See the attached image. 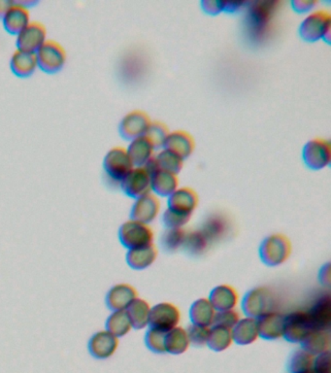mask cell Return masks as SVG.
I'll list each match as a JSON object with an SVG mask.
<instances>
[{
  "mask_svg": "<svg viewBox=\"0 0 331 373\" xmlns=\"http://www.w3.org/2000/svg\"><path fill=\"white\" fill-rule=\"evenodd\" d=\"M105 330L118 340L128 335L132 330V326L125 310L111 311L106 319Z\"/></svg>",
  "mask_w": 331,
  "mask_h": 373,
  "instance_id": "obj_33",
  "label": "cell"
},
{
  "mask_svg": "<svg viewBox=\"0 0 331 373\" xmlns=\"http://www.w3.org/2000/svg\"><path fill=\"white\" fill-rule=\"evenodd\" d=\"M105 174L112 181L118 183L134 167L125 148L117 146L111 148L102 162Z\"/></svg>",
  "mask_w": 331,
  "mask_h": 373,
  "instance_id": "obj_7",
  "label": "cell"
},
{
  "mask_svg": "<svg viewBox=\"0 0 331 373\" xmlns=\"http://www.w3.org/2000/svg\"><path fill=\"white\" fill-rule=\"evenodd\" d=\"M313 330H330L331 326V298L330 294L323 295L307 311Z\"/></svg>",
  "mask_w": 331,
  "mask_h": 373,
  "instance_id": "obj_18",
  "label": "cell"
},
{
  "mask_svg": "<svg viewBox=\"0 0 331 373\" xmlns=\"http://www.w3.org/2000/svg\"><path fill=\"white\" fill-rule=\"evenodd\" d=\"M210 243L199 231H187L183 248L191 256H200L208 249Z\"/></svg>",
  "mask_w": 331,
  "mask_h": 373,
  "instance_id": "obj_37",
  "label": "cell"
},
{
  "mask_svg": "<svg viewBox=\"0 0 331 373\" xmlns=\"http://www.w3.org/2000/svg\"><path fill=\"white\" fill-rule=\"evenodd\" d=\"M293 245L285 234H273L263 239L259 249L261 263L269 268L285 264L291 255Z\"/></svg>",
  "mask_w": 331,
  "mask_h": 373,
  "instance_id": "obj_2",
  "label": "cell"
},
{
  "mask_svg": "<svg viewBox=\"0 0 331 373\" xmlns=\"http://www.w3.org/2000/svg\"><path fill=\"white\" fill-rule=\"evenodd\" d=\"M249 1H224V12L234 14L245 10Z\"/></svg>",
  "mask_w": 331,
  "mask_h": 373,
  "instance_id": "obj_47",
  "label": "cell"
},
{
  "mask_svg": "<svg viewBox=\"0 0 331 373\" xmlns=\"http://www.w3.org/2000/svg\"><path fill=\"white\" fill-rule=\"evenodd\" d=\"M164 149L171 151L179 155L182 159L191 157L195 148L194 138L186 130H174L169 132L165 139Z\"/></svg>",
  "mask_w": 331,
  "mask_h": 373,
  "instance_id": "obj_21",
  "label": "cell"
},
{
  "mask_svg": "<svg viewBox=\"0 0 331 373\" xmlns=\"http://www.w3.org/2000/svg\"><path fill=\"white\" fill-rule=\"evenodd\" d=\"M38 68L47 74L59 73L66 66L68 54L59 42L47 39L36 52Z\"/></svg>",
  "mask_w": 331,
  "mask_h": 373,
  "instance_id": "obj_6",
  "label": "cell"
},
{
  "mask_svg": "<svg viewBox=\"0 0 331 373\" xmlns=\"http://www.w3.org/2000/svg\"><path fill=\"white\" fill-rule=\"evenodd\" d=\"M318 282L325 287H330L331 282L330 264H325L318 271Z\"/></svg>",
  "mask_w": 331,
  "mask_h": 373,
  "instance_id": "obj_48",
  "label": "cell"
},
{
  "mask_svg": "<svg viewBox=\"0 0 331 373\" xmlns=\"http://www.w3.org/2000/svg\"><path fill=\"white\" fill-rule=\"evenodd\" d=\"M47 40V29L41 22L31 21L17 36L16 46L18 50L36 53Z\"/></svg>",
  "mask_w": 331,
  "mask_h": 373,
  "instance_id": "obj_13",
  "label": "cell"
},
{
  "mask_svg": "<svg viewBox=\"0 0 331 373\" xmlns=\"http://www.w3.org/2000/svg\"><path fill=\"white\" fill-rule=\"evenodd\" d=\"M181 320V312L171 303H160L151 307L149 327L167 333L178 327Z\"/></svg>",
  "mask_w": 331,
  "mask_h": 373,
  "instance_id": "obj_9",
  "label": "cell"
},
{
  "mask_svg": "<svg viewBox=\"0 0 331 373\" xmlns=\"http://www.w3.org/2000/svg\"><path fill=\"white\" fill-rule=\"evenodd\" d=\"M232 343V330L220 326H212V328H210L208 342L206 344L210 349L214 352H222L229 349Z\"/></svg>",
  "mask_w": 331,
  "mask_h": 373,
  "instance_id": "obj_34",
  "label": "cell"
},
{
  "mask_svg": "<svg viewBox=\"0 0 331 373\" xmlns=\"http://www.w3.org/2000/svg\"><path fill=\"white\" fill-rule=\"evenodd\" d=\"M159 255L157 246L154 243L141 248L130 249L125 255V261L134 271H144L154 264Z\"/></svg>",
  "mask_w": 331,
  "mask_h": 373,
  "instance_id": "obj_23",
  "label": "cell"
},
{
  "mask_svg": "<svg viewBox=\"0 0 331 373\" xmlns=\"http://www.w3.org/2000/svg\"><path fill=\"white\" fill-rule=\"evenodd\" d=\"M304 373H313L312 370L311 372H304Z\"/></svg>",
  "mask_w": 331,
  "mask_h": 373,
  "instance_id": "obj_50",
  "label": "cell"
},
{
  "mask_svg": "<svg viewBox=\"0 0 331 373\" xmlns=\"http://www.w3.org/2000/svg\"><path fill=\"white\" fill-rule=\"evenodd\" d=\"M1 21L5 31L11 36H17L31 23L29 9L16 3L13 0V5L10 7Z\"/></svg>",
  "mask_w": 331,
  "mask_h": 373,
  "instance_id": "obj_19",
  "label": "cell"
},
{
  "mask_svg": "<svg viewBox=\"0 0 331 373\" xmlns=\"http://www.w3.org/2000/svg\"><path fill=\"white\" fill-rule=\"evenodd\" d=\"M200 5L205 13L212 15V16H216L221 12H224V1L222 0H202Z\"/></svg>",
  "mask_w": 331,
  "mask_h": 373,
  "instance_id": "obj_45",
  "label": "cell"
},
{
  "mask_svg": "<svg viewBox=\"0 0 331 373\" xmlns=\"http://www.w3.org/2000/svg\"><path fill=\"white\" fill-rule=\"evenodd\" d=\"M275 305V296L270 289L256 287L247 291L242 300L241 307L246 317L258 319L272 312Z\"/></svg>",
  "mask_w": 331,
  "mask_h": 373,
  "instance_id": "obj_5",
  "label": "cell"
},
{
  "mask_svg": "<svg viewBox=\"0 0 331 373\" xmlns=\"http://www.w3.org/2000/svg\"><path fill=\"white\" fill-rule=\"evenodd\" d=\"M190 343L195 347H203L208 342L210 335L209 327H202V326L192 325L186 328Z\"/></svg>",
  "mask_w": 331,
  "mask_h": 373,
  "instance_id": "obj_41",
  "label": "cell"
},
{
  "mask_svg": "<svg viewBox=\"0 0 331 373\" xmlns=\"http://www.w3.org/2000/svg\"><path fill=\"white\" fill-rule=\"evenodd\" d=\"M138 298V291L128 283L112 286L105 296V305L110 311L125 310Z\"/></svg>",
  "mask_w": 331,
  "mask_h": 373,
  "instance_id": "obj_16",
  "label": "cell"
},
{
  "mask_svg": "<svg viewBox=\"0 0 331 373\" xmlns=\"http://www.w3.org/2000/svg\"><path fill=\"white\" fill-rule=\"evenodd\" d=\"M187 231L183 228L167 229V231L160 236V245L162 250L167 253H174L183 248Z\"/></svg>",
  "mask_w": 331,
  "mask_h": 373,
  "instance_id": "obj_35",
  "label": "cell"
},
{
  "mask_svg": "<svg viewBox=\"0 0 331 373\" xmlns=\"http://www.w3.org/2000/svg\"><path fill=\"white\" fill-rule=\"evenodd\" d=\"M280 2L275 0L249 1L245 11V31L249 40L261 42L272 31L273 21Z\"/></svg>",
  "mask_w": 331,
  "mask_h": 373,
  "instance_id": "obj_1",
  "label": "cell"
},
{
  "mask_svg": "<svg viewBox=\"0 0 331 373\" xmlns=\"http://www.w3.org/2000/svg\"><path fill=\"white\" fill-rule=\"evenodd\" d=\"M120 187L125 196L134 199H139L152 191L150 173L144 167H134L123 177L120 182Z\"/></svg>",
  "mask_w": 331,
  "mask_h": 373,
  "instance_id": "obj_10",
  "label": "cell"
},
{
  "mask_svg": "<svg viewBox=\"0 0 331 373\" xmlns=\"http://www.w3.org/2000/svg\"><path fill=\"white\" fill-rule=\"evenodd\" d=\"M216 312L208 298H199L190 308V320L192 325L210 328L213 326Z\"/></svg>",
  "mask_w": 331,
  "mask_h": 373,
  "instance_id": "obj_26",
  "label": "cell"
},
{
  "mask_svg": "<svg viewBox=\"0 0 331 373\" xmlns=\"http://www.w3.org/2000/svg\"><path fill=\"white\" fill-rule=\"evenodd\" d=\"M160 207L159 197L150 192L135 199L130 209V219L149 224L159 216Z\"/></svg>",
  "mask_w": 331,
  "mask_h": 373,
  "instance_id": "obj_15",
  "label": "cell"
},
{
  "mask_svg": "<svg viewBox=\"0 0 331 373\" xmlns=\"http://www.w3.org/2000/svg\"><path fill=\"white\" fill-rule=\"evenodd\" d=\"M233 342L236 344L246 346L253 344L259 337L256 319L245 317L240 319L236 327L232 328Z\"/></svg>",
  "mask_w": 331,
  "mask_h": 373,
  "instance_id": "obj_27",
  "label": "cell"
},
{
  "mask_svg": "<svg viewBox=\"0 0 331 373\" xmlns=\"http://www.w3.org/2000/svg\"><path fill=\"white\" fill-rule=\"evenodd\" d=\"M208 300L217 312L236 310L239 301V294L231 285H219L210 293Z\"/></svg>",
  "mask_w": 331,
  "mask_h": 373,
  "instance_id": "obj_22",
  "label": "cell"
},
{
  "mask_svg": "<svg viewBox=\"0 0 331 373\" xmlns=\"http://www.w3.org/2000/svg\"><path fill=\"white\" fill-rule=\"evenodd\" d=\"M191 217L177 213L173 210L167 208L162 216V222L167 229H180L189 223Z\"/></svg>",
  "mask_w": 331,
  "mask_h": 373,
  "instance_id": "obj_42",
  "label": "cell"
},
{
  "mask_svg": "<svg viewBox=\"0 0 331 373\" xmlns=\"http://www.w3.org/2000/svg\"><path fill=\"white\" fill-rule=\"evenodd\" d=\"M151 306L147 300L137 298L125 310L132 328L144 330L149 326Z\"/></svg>",
  "mask_w": 331,
  "mask_h": 373,
  "instance_id": "obj_30",
  "label": "cell"
},
{
  "mask_svg": "<svg viewBox=\"0 0 331 373\" xmlns=\"http://www.w3.org/2000/svg\"><path fill=\"white\" fill-rule=\"evenodd\" d=\"M128 154L134 167H144L154 155L155 148L146 135L135 138L127 148Z\"/></svg>",
  "mask_w": 331,
  "mask_h": 373,
  "instance_id": "obj_28",
  "label": "cell"
},
{
  "mask_svg": "<svg viewBox=\"0 0 331 373\" xmlns=\"http://www.w3.org/2000/svg\"><path fill=\"white\" fill-rule=\"evenodd\" d=\"M199 204V195L190 187L178 188L176 191L168 197L167 201L168 208L190 217H192Z\"/></svg>",
  "mask_w": 331,
  "mask_h": 373,
  "instance_id": "obj_17",
  "label": "cell"
},
{
  "mask_svg": "<svg viewBox=\"0 0 331 373\" xmlns=\"http://www.w3.org/2000/svg\"><path fill=\"white\" fill-rule=\"evenodd\" d=\"M229 228V219L224 215L215 213L210 215L208 218L205 220L199 231L204 234L207 241L211 244L212 242L219 241L224 234H226Z\"/></svg>",
  "mask_w": 331,
  "mask_h": 373,
  "instance_id": "obj_29",
  "label": "cell"
},
{
  "mask_svg": "<svg viewBox=\"0 0 331 373\" xmlns=\"http://www.w3.org/2000/svg\"><path fill=\"white\" fill-rule=\"evenodd\" d=\"M312 330L307 311L298 310L285 316L283 337L286 342L301 344Z\"/></svg>",
  "mask_w": 331,
  "mask_h": 373,
  "instance_id": "obj_12",
  "label": "cell"
},
{
  "mask_svg": "<svg viewBox=\"0 0 331 373\" xmlns=\"http://www.w3.org/2000/svg\"><path fill=\"white\" fill-rule=\"evenodd\" d=\"M151 121L150 116L142 110H133L123 116L118 123V133L121 137L128 142L143 137L147 132Z\"/></svg>",
  "mask_w": 331,
  "mask_h": 373,
  "instance_id": "obj_11",
  "label": "cell"
},
{
  "mask_svg": "<svg viewBox=\"0 0 331 373\" xmlns=\"http://www.w3.org/2000/svg\"><path fill=\"white\" fill-rule=\"evenodd\" d=\"M10 69L19 78H28L36 73L38 63L36 53L18 50L12 54L10 59Z\"/></svg>",
  "mask_w": 331,
  "mask_h": 373,
  "instance_id": "obj_24",
  "label": "cell"
},
{
  "mask_svg": "<svg viewBox=\"0 0 331 373\" xmlns=\"http://www.w3.org/2000/svg\"><path fill=\"white\" fill-rule=\"evenodd\" d=\"M12 5H13V0H0V20L3 18Z\"/></svg>",
  "mask_w": 331,
  "mask_h": 373,
  "instance_id": "obj_49",
  "label": "cell"
},
{
  "mask_svg": "<svg viewBox=\"0 0 331 373\" xmlns=\"http://www.w3.org/2000/svg\"><path fill=\"white\" fill-rule=\"evenodd\" d=\"M301 348L313 356H318L330 351V330H311L303 342L301 343Z\"/></svg>",
  "mask_w": 331,
  "mask_h": 373,
  "instance_id": "obj_32",
  "label": "cell"
},
{
  "mask_svg": "<svg viewBox=\"0 0 331 373\" xmlns=\"http://www.w3.org/2000/svg\"><path fill=\"white\" fill-rule=\"evenodd\" d=\"M164 337V333L150 328L145 333V344L151 352L164 354L165 353Z\"/></svg>",
  "mask_w": 331,
  "mask_h": 373,
  "instance_id": "obj_40",
  "label": "cell"
},
{
  "mask_svg": "<svg viewBox=\"0 0 331 373\" xmlns=\"http://www.w3.org/2000/svg\"><path fill=\"white\" fill-rule=\"evenodd\" d=\"M155 159L159 162L160 169L167 170L175 174H178L184 167V159L169 150L162 149L159 154L155 155Z\"/></svg>",
  "mask_w": 331,
  "mask_h": 373,
  "instance_id": "obj_38",
  "label": "cell"
},
{
  "mask_svg": "<svg viewBox=\"0 0 331 373\" xmlns=\"http://www.w3.org/2000/svg\"><path fill=\"white\" fill-rule=\"evenodd\" d=\"M317 0H293L291 6L298 13L303 14L311 11L314 7L317 6Z\"/></svg>",
  "mask_w": 331,
  "mask_h": 373,
  "instance_id": "obj_46",
  "label": "cell"
},
{
  "mask_svg": "<svg viewBox=\"0 0 331 373\" xmlns=\"http://www.w3.org/2000/svg\"><path fill=\"white\" fill-rule=\"evenodd\" d=\"M169 132V128L164 123L154 121V122H151L145 135L154 146L155 150L164 147L165 139Z\"/></svg>",
  "mask_w": 331,
  "mask_h": 373,
  "instance_id": "obj_39",
  "label": "cell"
},
{
  "mask_svg": "<svg viewBox=\"0 0 331 373\" xmlns=\"http://www.w3.org/2000/svg\"><path fill=\"white\" fill-rule=\"evenodd\" d=\"M312 372L313 373H330V351L315 356Z\"/></svg>",
  "mask_w": 331,
  "mask_h": 373,
  "instance_id": "obj_44",
  "label": "cell"
},
{
  "mask_svg": "<svg viewBox=\"0 0 331 373\" xmlns=\"http://www.w3.org/2000/svg\"><path fill=\"white\" fill-rule=\"evenodd\" d=\"M118 337L108 330H101L93 333L88 340V350L95 359H109L118 350Z\"/></svg>",
  "mask_w": 331,
  "mask_h": 373,
  "instance_id": "obj_14",
  "label": "cell"
},
{
  "mask_svg": "<svg viewBox=\"0 0 331 373\" xmlns=\"http://www.w3.org/2000/svg\"><path fill=\"white\" fill-rule=\"evenodd\" d=\"M314 358L315 356L309 354L305 350L298 349L291 355L288 360V372L290 373H304L312 370Z\"/></svg>",
  "mask_w": 331,
  "mask_h": 373,
  "instance_id": "obj_36",
  "label": "cell"
},
{
  "mask_svg": "<svg viewBox=\"0 0 331 373\" xmlns=\"http://www.w3.org/2000/svg\"><path fill=\"white\" fill-rule=\"evenodd\" d=\"M118 237L120 243L130 250L154 243L155 232L149 224L130 219L118 229Z\"/></svg>",
  "mask_w": 331,
  "mask_h": 373,
  "instance_id": "obj_4",
  "label": "cell"
},
{
  "mask_svg": "<svg viewBox=\"0 0 331 373\" xmlns=\"http://www.w3.org/2000/svg\"><path fill=\"white\" fill-rule=\"evenodd\" d=\"M304 164L308 169L320 170L328 167L331 162V144L325 138H314L304 145Z\"/></svg>",
  "mask_w": 331,
  "mask_h": 373,
  "instance_id": "obj_8",
  "label": "cell"
},
{
  "mask_svg": "<svg viewBox=\"0 0 331 373\" xmlns=\"http://www.w3.org/2000/svg\"><path fill=\"white\" fill-rule=\"evenodd\" d=\"M179 187V178L175 173L159 169L151 175V189L157 196L168 197Z\"/></svg>",
  "mask_w": 331,
  "mask_h": 373,
  "instance_id": "obj_25",
  "label": "cell"
},
{
  "mask_svg": "<svg viewBox=\"0 0 331 373\" xmlns=\"http://www.w3.org/2000/svg\"><path fill=\"white\" fill-rule=\"evenodd\" d=\"M240 314L236 310L216 312L213 326H220L232 330L240 320Z\"/></svg>",
  "mask_w": 331,
  "mask_h": 373,
  "instance_id": "obj_43",
  "label": "cell"
},
{
  "mask_svg": "<svg viewBox=\"0 0 331 373\" xmlns=\"http://www.w3.org/2000/svg\"><path fill=\"white\" fill-rule=\"evenodd\" d=\"M259 337L265 340H276L283 337L285 315L272 312L256 319Z\"/></svg>",
  "mask_w": 331,
  "mask_h": 373,
  "instance_id": "obj_20",
  "label": "cell"
},
{
  "mask_svg": "<svg viewBox=\"0 0 331 373\" xmlns=\"http://www.w3.org/2000/svg\"><path fill=\"white\" fill-rule=\"evenodd\" d=\"M331 14L325 9H318L309 14L301 22L298 33L304 41L316 42L323 39L330 42Z\"/></svg>",
  "mask_w": 331,
  "mask_h": 373,
  "instance_id": "obj_3",
  "label": "cell"
},
{
  "mask_svg": "<svg viewBox=\"0 0 331 373\" xmlns=\"http://www.w3.org/2000/svg\"><path fill=\"white\" fill-rule=\"evenodd\" d=\"M190 345L191 343H190L186 328L178 326L165 333V353H169L171 355L184 354L189 349Z\"/></svg>",
  "mask_w": 331,
  "mask_h": 373,
  "instance_id": "obj_31",
  "label": "cell"
}]
</instances>
